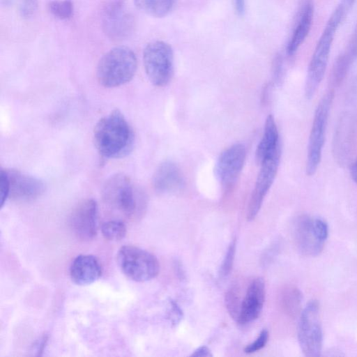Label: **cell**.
Instances as JSON below:
<instances>
[{"mask_svg": "<svg viewBox=\"0 0 357 357\" xmlns=\"http://www.w3.org/2000/svg\"><path fill=\"white\" fill-rule=\"evenodd\" d=\"M134 139L131 126L119 109L100 119L94 127V144L105 158L126 156L132 151Z\"/></svg>", "mask_w": 357, "mask_h": 357, "instance_id": "obj_1", "label": "cell"}, {"mask_svg": "<svg viewBox=\"0 0 357 357\" xmlns=\"http://www.w3.org/2000/svg\"><path fill=\"white\" fill-rule=\"evenodd\" d=\"M346 10L342 4L333 10L316 45L308 66L305 84V94L308 99L314 96L324 76L333 38Z\"/></svg>", "mask_w": 357, "mask_h": 357, "instance_id": "obj_2", "label": "cell"}, {"mask_svg": "<svg viewBox=\"0 0 357 357\" xmlns=\"http://www.w3.org/2000/svg\"><path fill=\"white\" fill-rule=\"evenodd\" d=\"M137 66L135 54L128 47H116L100 59L96 69L98 82L107 88L123 85L134 77Z\"/></svg>", "mask_w": 357, "mask_h": 357, "instance_id": "obj_3", "label": "cell"}, {"mask_svg": "<svg viewBox=\"0 0 357 357\" xmlns=\"http://www.w3.org/2000/svg\"><path fill=\"white\" fill-rule=\"evenodd\" d=\"M105 202L129 218L137 217L144 206L143 194L127 175L118 173L109 177L102 186Z\"/></svg>", "mask_w": 357, "mask_h": 357, "instance_id": "obj_4", "label": "cell"}, {"mask_svg": "<svg viewBox=\"0 0 357 357\" xmlns=\"http://www.w3.org/2000/svg\"><path fill=\"white\" fill-rule=\"evenodd\" d=\"M116 259L123 273L135 282L151 280L159 273L160 264L157 258L151 252L135 245L122 246L118 251Z\"/></svg>", "mask_w": 357, "mask_h": 357, "instance_id": "obj_5", "label": "cell"}, {"mask_svg": "<svg viewBox=\"0 0 357 357\" xmlns=\"http://www.w3.org/2000/svg\"><path fill=\"white\" fill-rule=\"evenodd\" d=\"M333 97V91H328L321 98L314 112L307 152L306 173L308 176L314 174L321 162L328 119Z\"/></svg>", "mask_w": 357, "mask_h": 357, "instance_id": "obj_6", "label": "cell"}, {"mask_svg": "<svg viewBox=\"0 0 357 357\" xmlns=\"http://www.w3.org/2000/svg\"><path fill=\"white\" fill-rule=\"evenodd\" d=\"M144 70L149 81L163 86L170 81L174 68V54L171 46L161 40L149 43L143 52Z\"/></svg>", "mask_w": 357, "mask_h": 357, "instance_id": "obj_7", "label": "cell"}, {"mask_svg": "<svg viewBox=\"0 0 357 357\" xmlns=\"http://www.w3.org/2000/svg\"><path fill=\"white\" fill-rule=\"evenodd\" d=\"M319 312V303L317 300L310 301L301 312L298 340L305 356L317 357L321 355L323 334Z\"/></svg>", "mask_w": 357, "mask_h": 357, "instance_id": "obj_8", "label": "cell"}, {"mask_svg": "<svg viewBox=\"0 0 357 357\" xmlns=\"http://www.w3.org/2000/svg\"><path fill=\"white\" fill-rule=\"evenodd\" d=\"M280 155L281 146L278 148L260 164L261 168L247 208L246 216L248 220L255 219L258 214L264 197L276 176Z\"/></svg>", "mask_w": 357, "mask_h": 357, "instance_id": "obj_9", "label": "cell"}, {"mask_svg": "<svg viewBox=\"0 0 357 357\" xmlns=\"http://www.w3.org/2000/svg\"><path fill=\"white\" fill-rule=\"evenodd\" d=\"M102 26L109 38L121 40L128 38L134 28V19L121 0L111 2L105 8Z\"/></svg>", "mask_w": 357, "mask_h": 357, "instance_id": "obj_10", "label": "cell"}, {"mask_svg": "<svg viewBox=\"0 0 357 357\" xmlns=\"http://www.w3.org/2000/svg\"><path fill=\"white\" fill-rule=\"evenodd\" d=\"M8 183V199L15 202H30L45 192V184L39 178L17 169H3Z\"/></svg>", "mask_w": 357, "mask_h": 357, "instance_id": "obj_11", "label": "cell"}, {"mask_svg": "<svg viewBox=\"0 0 357 357\" xmlns=\"http://www.w3.org/2000/svg\"><path fill=\"white\" fill-rule=\"evenodd\" d=\"M246 150L242 144H235L221 153L215 167L218 180L224 188L233 185L243 169Z\"/></svg>", "mask_w": 357, "mask_h": 357, "instance_id": "obj_12", "label": "cell"}, {"mask_svg": "<svg viewBox=\"0 0 357 357\" xmlns=\"http://www.w3.org/2000/svg\"><path fill=\"white\" fill-rule=\"evenodd\" d=\"M70 226L77 238L82 241L93 239L98 232V204L93 199L80 202L70 216Z\"/></svg>", "mask_w": 357, "mask_h": 357, "instance_id": "obj_13", "label": "cell"}, {"mask_svg": "<svg viewBox=\"0 0 357 357\" xmlns=\"http://www.w3.org/2000/svg\"><path fill=\"white\" fill-rule=\"evenodd\" d=\"M314 13L313 0H300L294 18L292 31L287 45V54L293 56L308 36Z\"/></svg>", "mask_w": 357, "mask_h": 357, "instance_id": "obj_14", "label": "cell"}, {"mask_svg": "<svg viewBox=\"0 0 357 357\" xmlns=\"http://www.w3.org/2000/svg\"><path fill=\"white\" fill-rule=\"evenodd\" d=\"M265 283L261 278H255L249 284L241 302L237 321L245 324L260 315L265 301Z\"/></svg>", "mask_w": 357, "mask_h": 357, "instance_id": "obj_15", "label": "cell"}, {"mask_svg": "<svg viewBox=\"0 0 357 357\" xmlns=\"http://www.w3.org/2000/svg\"><path fill=\"white\" fill-rule=\"evenodd\" d=\"M312 220L306 215L298 217L294 223L293 235L296 246L303 254L317 256L322 251L324 243L317 237Z\"/></svg>", "mask_w": 357, "mask_h": 357, "instance_id": "obj_16", "label": "cell"}, {"mask_svg": "<svg viewBox=\"0 0 357 357\" xmlns=\"http://www.w3.org/2000/svg\"><path fill=\"white\" fill-rule=\"evenodd\" d=\"M102 270L99 260L92 255L77 256L70 266V276L77 285H88L98 280Z\"/></svg>", "mask_w": 357, "mask_h": 357, "instance_id": "obj_17", "label": "cell"}, {"mask_svg": "<svg viewBox=\"0 0 357 357\" xmlns=\"http://www.w3.org/2000/svg\"><path fill=\"white\" fill-rule=\"evenodd\" d=\"M152 183L158 192H172L183 187L184 178L180 168L174 162L165 161L155 171Z\"/></svg>", "mask_w": 357, "mask_h": 357, "instance_id": "obj_18", "label": "cell"}, {"mask_svg": "<svg viewBox=\"0 0 357 357\" xmlns=\"http://www.w3.org/2000/svg\"><path fill=\"white\" fill-rule=\"evenodd\" d=\"M280 146L278 128L274 117L270 114L266 119L264 134L257 147L255 158L257 162L261 164Z\"/></svg>", "mask_w": 357, "mask_h": 357, "instance_id": "obj_19", "label": "cell"}, {"mask_svg": "<svg viewBox=\"0 0 357 357\" xmlns=\"http://www.w3.org/2000/svg\"><path fill=\"white\" fill-rule=\"evenodd\" d=\"M356 56V53L351 44L337 56L331 73V82L334 86H339L343 82Z\"/></svg>", "mask_w": 357, "mask_h": 357, "instance_id": "obj_20", "label": "cell"}, {"mask_svg": "<svg viewBox=\"0 0 357 357\" xmlns=\"http://www.w3.org/2000/svg\"><path fill=\"white\" fill-rule=\"evenodd\" d=\"M136 6L146 14L162 17L172 10L175 0H134Z\"/></svg>", "mask_w": 357, "mask_h": 357, "instance_id": "obj_21", "label": "cell"}, {"mask_svg": "<svg viewBox=\"0 0 357 357\" xmlns=\"http://www.w3.org/2000/svg\"><path fill=\"white\" fill-rule=\"evenodd\" d=\"M302 298V294L298 289L294 287H287L281 295V305L287 314L294 317L300 310Z\"/></svg>", "mask_w": 357, "mask_h": 357, "instance_id": "obj_22", "label": "cell"}, {"mask_svg": "<svg viewBox=\"0 0 357 357\" xmlns=\"http://www.w3.org/2000/svg\"><path fill=\"white\" fill-rule=\"evenodd\" d=\"M103 237L111 241H119L125 238L127 233L126 224L118 220H109L101 226Z\"/></svg>", "mask_w": 357, "mask_h": 357, "instance_id": "obj_23", "label": "cell"}, {"mask_svg": "<svg viewBox=\"0 0 357 357\" xmlns=\"http://www.w3.org/2000/svg\"><path fill=\"white\" fill-rule=\"evenodd\" d=\"M52 14L61 20L70 17L73 12V5L70 0H54L49 4Z\"/></svg>", "mask_w": 357, "mask_h": 357, "instance_id": "obj_24", "label": "cell"}, {"mask_svg": "<svg viewBox=\"0 0 357 357\" xmlns=\"http://www.w3.org/2000/svg\"><path fill=\"white\" fill-rule=\"evenodd\" d=\"M241 302L238 289L236 287H231L225 295V304L231 317L236 320L240 312Z\"/></svg>", "mask_w": 357, "mask_h": 357, "instance_id": "obj_25", "label": "cell"}, {"mask_svg": "<svg viewBox=\"0 0 357 357\" xmlns=\"http://www.w3.org/2000/svg\"><path fill=\"white\" fill-rule=\"evenodd\" d=\"M236 238H234L227 250V252L225 254V256L224 257V259L222 261V265L220 268L219 271V275L221 278H225L227 277L233 266L234 260L235 257V253H236Z\"/></svg>", "mask_w": 357, "mask_h": 357, "instance_id": "obj_26", "label": "cell"}, {"mask_svg": "<svg viewBox=\"0 0 357 357\" xmlns=\"http://www.w3.org/2000/svg\"><path fill=\"white\" fill-rule=\"evenodd\" d=\"M268 331L265 328L263 329L260 332L257 338L253 342L245 347L244 351L246 354H252L261 349L266 346L268 340Z\"/></svg>", "mask_w": 357, "mask_h": 357, "instance_id": "obj_27", "label": "cell"}, {"mask_svg": "<svg viewBox=\"0 0 357 357\" xmlns=\"http://www.w3.org/2000/svg\"><path fill=\"white\" fill-rule=\"evenodd\" d=\"M312 225L318 239L324 243L328 236V227L327 223L324 220L317 218H313Z\"/></svg>", "mask_w": 357, "mask_h": 357, "instance_id": "obj_28", "label": "cell"}, {"mask_svg": "<svg viewBox=\"0 0 357 357\" xmlns=\"http://www.w3.org/2000/svg\"><path fill=\"white\" fill-rule=\"evenodd\" d=\"M167 317L174 326L177 325L183 317L182 310L174 301H169Z\"/></svg>", "mask_w": 357, "mask_h": 357, "instance_id": "obj_29", "label": "cell"}, {"mask_svg": "<svg viewBox=\"0 0 357 357\" xmlns=\"http://www.w3.org/2000/svg\"><path fill=\"white\" fill-rule=\"evenodd\" d=\"M1 206L2 207L8 197V183L5 172L1 169Z\"/></svg>", "mask_w": 357, "mask_h": 357, "instance_id": "obj_30", "label": "cell"}, {"mask_svg": "<svg viewBox=\"0 0 357 357\" xmlns=\"http://www.w3.org/2000/svg\"><path fill=\"white\" fill-rule=\"evenodd\" d=\"M36 0H21L20 8L23 15L29 16L36 8Z\"/></svg>", "mask_w": 357, "mask_h": 357, "instance_id": "obj_31", "label": "cell"}, {"mask_svg": "<svg viewBox=\"0 0 357 357\" xmlns=\"http://www.w3.org/2000/svg\"><path fill=\"white\" fill-rule=\"evenodd\" d=\"M274 76L276 80H279L282 77L283 72L282 59L280 56H278L274 61L273 65Z\"/></svg>", "mask_w": 357, "mask_h": 357, "instance_id": "obj_32", "label": "cell"}, {"mask_svg": "<svg viewBox=\"0 0 357 357\" xmlns=\"http://www.w3.org/2000/svg\"><path fill=\"white\" fill-rule=\"evenodd\" d=\"M190 356L211 357L213 356V354H211V350L207 347L202 346L195 349L194 352L190 355Z\"/></svg>", "mask_w": 357, "mask_h": 357, "instance_id": "obj_33", "label": "cell"}, {"mask_svg": "<svg viewBox=\"0 0 357 357\" xmlns=\"http://www.w3.org/2000/svg\"><path fill=\"white\" fill-rule=\"evenodd\" d=\"M235 8L237 13L242 15L245 11V0H234Z\"/></svg>", "mask_w": 357, "mask_h": 357, "instance_id": "obj_34", "label": "cell"}, {"mask_svg": "<svg viewBox=\"0 0 357 357\" xmlns=\"http://www.w3.org/2000/svg\"><path fill=\"white\" fill-rule=\"evenodd\" d=\"M350 174L352 179L357 184V158L354 161L350 167Z\"/></svg>", "mask_w": 357, "mask_h": 357, "instance_id": "obj_35", "label": "cell"}, {"mask_svg": "<svg viewBox=\"0 0 357 357\" xmlns=\"http://www.w3.org/2000/svg\"><path fill=\"white\" fill-rule=\"evenodd\" d=\"M47 341V337L46 335H43L39 340V342L37 344V347H36L38 355H40V352H42L43 351Z\"/></svg>", "mask_w": 357, "mask_h": 357, "instance_id": "obj_36", "label": "cell"}, {"mask_svg": "<svg viewBox=\"0 0 357 357\" xmlns=\"http://www.w3.org/2000/svg\"><path fill=\"white\" fill-rule=\"evenodd\" d=\"M356 0H342L341 4L347 9L348 10L350 8L353 4L354 3Z\"/></svg>", "mask_w": 357, "mask_h": 357, "instance_id": "obj_37", "label": "cell"}, {"mask_svg": "<svg viewBox=\"0 0 357 357\" xmlns=\"http://www.w3.org/2000/svg\"><path fill=\"white\" fill-rule=\"evenodd\" d=\"M351 42L355 47V50H356V52L357 54V31H356V34L353 38V40Z\"/></svg>", "mask_w": 357, "mask_h": 357, "instance_id": "obj_38", "label": "cell"}]
</instances>
